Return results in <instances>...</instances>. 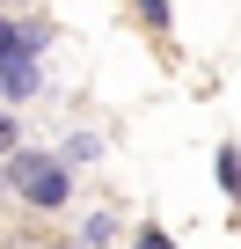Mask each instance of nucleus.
<instances>
[{"mask_svg":"<svg viewBox=\"0 0 241 249\" xmlns=\"http://www.w3.org/2000/svg\"><path fill=\"white\" fill-rule=\"evenodd\" d=\"M0 147H15V117H0Z\"/></svg>","mask_w":241,"mask_h":249,"instance_id":"obj_4","label":"nucleus"},{"mask_svg":"<svg viewBox=\"0 0 241 249\" xmlns=\"http://www.w3.org/2000/svg\"><path fill=\"white\" fill-rule=\"evenodd\" d=\"M15 52V22H0V59H8Z\"/></svg>","mask_w":241,"mask_h":249,"instance_id":"obj_3","label":"nucleus"},{"mask_svg":"<svg viewBox=\"0 0 241 249\" xmlns=\"http://www.w3.org/2000/svg\"><path fill=\"white\" fill-rule=\"evenodd\" d=\"M0 88H8V95H30V88H37V59L8 52V59H0Z\"/></svg>","mask_w":241,"mask_h":249,"instance_id":"obj_2","label":"nucleus"},{"mask_svg":"<svg viewBox=\"0 0 241 249\" xmlns=\"http://www.w3.org/2000/svg\"><path fill=\"white\" fill-rule=\"evenodd\" d=\"M15 191L30 198V205H66V169L51 161V154H15Z\"/></svg>","mask_w":241,"mask_h":249,"instance_id":"obj_1","label":"nucleus"},{"mask_svg":"<svg viewBox=\"0 0 241 249\" xmlns=\"http://www.w3.org/2000/svg\"><path fill=\"white\" fill-rule=\"evenodd\" d=\"M139 249H168V242H161V234H146V242H139Z\"/></svg>","mask_w":241,"mask_h":249,"instance_id":"obj_5","label":"nucleus"}]
</instances>
